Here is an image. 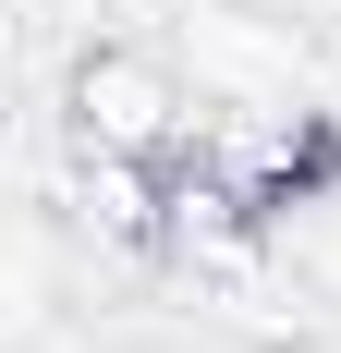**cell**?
<instances>
[{
	"instance_id": "cell-1",
	"label": "cell",
	"mask_w": 341,
	"mask_h": 353,
	"mask_svg": "<svg viewBox=\"0 0 341 353\" xmlns=\"http://www.w3.org/2000/svg\"><path fill=\"white\" fill-rule=\"evenodd\" d=\"M61 134L73 146H110V159H183L195 134V98L159 49H86L61 73Z\"/></svg>"
},
{
	"instance_id": "cell-2",
	"label": "cell",
	"mask_w": 341,
	"mask_h": 353,
	"mask_svg": "<svg viewBox=\"0 0 341 353\" xmlns=\"http://www.w3.org/2000/svg\"><path fill=\"white\" fill-rule=\"evenodd\" d=\"M207 37V73H220V98H293V61H305V37L256 25V12H195Z\"/></svg>"
}]
</instances>
